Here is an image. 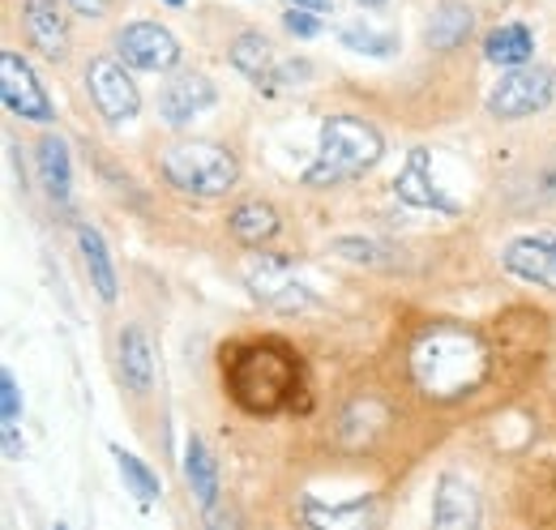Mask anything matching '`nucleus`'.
<instances>
[{
	"label": "nucleus",
	"mask_w": 556,
	"mask_h": 530,
	"mask_svg": "<svg viewBox=\"0 0 556 530\" xmlns=\"http://www.w3.org/2000/svg\"><path fill=\"white\" fill-rule=\"evenodd\" d=\"M223 386L249 415H278L300 394V355L282 338H253L223 351Z\"/></svg>",
	"instance_id": "obj_1"
},
{
	"label": "nucleus",
	"mask_w": 556,
	"mask_h": 530,
	"mask_svg": "<svg viewBox=\"0 0 556 530\" xmlns=\"http://www.w3.org/2000/svg\"><path fill=\"white\" fill-rule=\"evenodd\" d=\"M412 377L428 398H467L488 377L484 338L467 326H432L412 346Z\"/></svg>",
	"instance_id": "obj_2"
},
{
	"label": "nucleus",
	"mask_w": 556,
	"mask_h": 530,
	"mask_svg": "<svg viewBox=\"0 0 556 530\" xmlns=\"http://www.w3.org/2000/svg\"><path fill=\"white\" fill-rule=\"evenodd\" d=\"M386 154L381 132L359 116H326L321 137H317V163L304 172L308 189H326V185H343L364 176L368 167H377Z\"/></svg>",
	"instance_id": "obj_3"
},
{
	"label": "nucleus",
	"mask_w": 556,
	"mask_h": 530,
	"mask_svg": "<svg viewBox=\"0 0 556 530\" xmlns=\"http://www.w3.org/2000/svg\"><path fill=\"white\" fill-rule=\"evenodd\" d=\"M163 180L185 198H223L240 180V159L218 141H180L159 163Z\"/></svg>",
	"instance_id": "obj_4"
},
{
	"label": "nucleus",
	"mask_w": 556,
	"mask_h": 530,
	"mask_svg": "<svg viewBox=\"0 0 556 530\" xmlns=\"http://www.w3.org/2000/svg\"><path fill=\"white\" fill-rule=\"evenodd\" d=\"M556 99V73L544 65H518L501 73V81L488 94V112L496 121H527L544 112Z\"/></svg>",
	"instance_id": "obj_5"
},
{
	"label": "nucleus",
	"mask_w": 556,
	"mask_h": 530,
	"mask_svg": "<svg viewBox=\"0 0 556 530\" xmlns=\"http://www.w3.org/2000/svg\"><path fill=\"white\" fill-rule=\"evenodd\" d=\"M86 90H90V103L99 108V116H103L108 125H129V121H138L141 90H138V81L125 73L121 61H112V56L90 61V68H86Z\"/></svg>",
	"instance_id": "obj_6"
},
{
	"label": "nucleus",
	"mask_w": 556,
	"mask_h": 530,
	"mask_svg": "<svg viewBox=\"0 0 556 530\" xmlns=\"http://www.w3.org/2000/svg\"><path fill=\"white\" fill-rule=\"evenodd\" d=\"M0 99L22 121H35V125H52L56 121V108H52L48 90L39 86L30 61L22 52H13V48L0 52Z\"/></svg>",
	"instance_id": "obj_7"
},
{
	"label": "nucleus",
	"mask_w": 556,
	"mask_h": 530,
	"mask_svg": "<svg viewBox=\"0 0 556 530\" xmlns=\"http://www.w3.org/2000/svg\"><path fill=\"white\" fill-rule=\"evenodd\" d=\"M116 56L141 73H167L180 65V43L159 22H129L125 30H116Z\"/></svg>",
	"instance_id": "obj_8"
},
{
	"label": "nucleus",
	"mask_w": 556,
	"mask_h": 530,
	"mask_svg": "<svg viewBox=\"0 0 556 530\" xmlns=\"http://www.w3.org/2000/svg\"><path fill=\"white\" fill-rule=\"evenodd\" d=\"M249 291L266 304V308H275V313H304V308H313L317 304V295H313V287H304L295 274H291V262L282 257V253H270V257H262V262L249 269Z\"/></svg>",
	"instance_id": "obj_9"
},
{
	"label": "nucleus",
	"mask_w": 556,
	"mask_h": 530,
	"mask_svg": "<svg viewBox=\"0 0 556 530\" xmlns=\"http://www.w3.org/2000/svg\"><path fill=\"white\" fill-rule=\"evenodd\" d=\"M214 99H218V90H214L210 77H202V73H180V77H172V81L163 86V94H159V116H163L172 129H185V125L198 121L206 108H214Z\"/></svg>",
	"instance_id": "obj_10"
},
{
	"label": "nucleus",
	"mask_w": 556,
	"mask_h": 530,
	"mask_svg": "<svg viewBox=\"0 0 556 530\" xmlns=\"http://www.w3.org/2000/svg\"><path fill=\"white\" fill-rule=\"evenodd\" d=\"M22 17H26L30 43L48 61H65L70 56V17L61 13V0H22Z\"/></svg>",
	"instance_id": "obj_11"
},
{
	"label": "nucleus",
	"mask_w": 556,
	"mask_h": 530,
	"mask_svg": "<svg viewBox=\"0 0 556 530\" xmlns=\"http://www.w3.org/2000/svg\"><path fill=\"white\" fill-rule=\"evenodd\" d=\"M432 527L441 530H471L480 527V496L467 479L441 475L437 496H432Z\"/></svg>",
	"instance_id": "obj_12"
},
{
	"label": "nucleus",
	"mask_w": 556,
	"mask_h": 530,
	"mask_svg": "<svg viewBox=\"0 0 556 530\" xmlns=\"http://www.w3.org/2000/svg\"><path fill=\"white\" fill-rule=\"evenodd\" d=\"M501 265L514 278H522V282H535L544 291H556V244H548V240H535V236L509 240L505 253H501Z\"/></svg>",
	"instance_id": "obj_13"
},
{
	"label": "nucleus",
	"mask_w": 556,
	"mask_h": 530,
	"mask_svg": "<svg viewBox=\"0 0 556 530\" xmlns=\"http://www.w3.org/2000/svg\"><path fill=\"white\" fill-rule=\"evenodd\" d=\"M394 189H399V201H403V205H412V210L458 214V205L445 198V193L432 185V176H428V150H412V159H407V167L399 172Z\"/></svg>",
	"instance_id": "obj_14"
},
{
	"label": "nucleus",
	"mask_w": 556,
	"mask_h": 530,
	"mask_svg": "<svg viewBox=\"0 0 556 530\" xmlns=\"http://www.w3.org/2000/svg\"><path fill=\"white\" fill-rule=\"evenodd\" d=\"M35 163H39V180H43L48 198L56 201V205H65L73 193V163H70V146H65V137L43 132L39 146H35Z\"/></svg>",
	"instance_id": "obj_15"
},
{
	"label": "nucleus",
	"mask_w": 556,
	"mask_h": 530,
	"mask_svg": "<svg viewBox=\"0 0 556 530\" xmlns=\"http://www.w3.org/2000/svg\"><path fill=\"white\" fill-rule=\"evenodd\" d=\"M121 381L129 394H150L154 390V351L141 326L121 330Z\"/></svg>",
	"instance_id": "obj_16"
},
{
	"label": "nucleus",
	"mask_w": 556,
	"mask_h": 530,
	"mask_svg": "<svg viewBox=\"0 0 556 530\" xmlns=\"http://www.w3.org/2000/svg\"><path fill=\"white\" fill-rule=\"evenodd\" d=\"M77 249H81V262H86L90 287L99 291V300H103V304H116L121 282H116V265H112V253H108V240H103L90 223H81V227H77Z\"/></svg>",
	"instance_id": "obj_17"
},
{
	"label": "nucleus",
	"mask_w": 556,
	"mask_h": 530,
	"mask_svg": "<svg viewBox=\"0 0 556 530\" xmlns=\"http://www.w3.org/2000/svg\"><path fill=\"white\" fill-rule=\"evenodd\" d=\"M227 56H231V65L240 68L249 81H257V90H266L270 94V77H275V48H270V39L262 35V30H244V35H236L231 39V48H227Z\"/></svg>",
	"instance_id": "obj_18"
},
{
	"label": "nucleus",
	"mask_w": 556,
	"mask_h": 530,
	"mask_svg": "<svg viewBox=\"0 0 556 530\" xmlns=\"http://www.w3.org/2000/svg\"><path fill=\"white\" fill-rule=\"evenodd\" d=\"M227 231H231L240 244L262 249V244H270L278 231H282V218H278L275 205H266V201H244V205H236V210L227 214Z\"/></svg>",
	"instance_id": "obj_19"
},
{
	"label": "nucleus",
	"mask_w": 556,
	"mask_h": 530,
	"mask_svg": "<svg viewBox=\"0 0 556 530\" xmlns=\"http://www.w3.org/2000/svg\"><path fill=\"white\" fill-rule=\"evenodd\" d=\"M471 26H476L471 4H463V0H445V4H437V13H432V22H428L424 39H428L432 52H454V48L467 43Z\"/></svg>",
	"instance_id": "obj_20"
},
{
	"label": "nucleus",
	"mask_w": 556,
	"mask_h": 530,
	"mask_svg": "<svg viewBox=\"0 0 556 530\" xmlns=\"http://www.w3.org/2000/svg\"><path fill=\"white\" fill-rule=\"evenodd\" d=\"M185 475H189V488H193L198 505L206 514H214V505H218V463H214V454L206 450L202 437H189V445H185Z\"/></svg>",
	"instance_id": "obj_21"
},
{
	"label": "nucleus",
	"mask_w": 556,
	"mask_h": 530,
	"mask_svg": "<svg viewBox=\"0 0 556 530\" xmlns=\"http://www.w3.org/2000/svg\"><path fill=\"white\" fill-rule=\"evenodd\" d=\"M531 52H535V35H531L522 22H505V26H496V30L484 39V56L501 68L527 65Z\"/></svg>",
	"instance_id": "obj_22"
},
{
	"label": "nucleus",
	"mask_w": 556,
	"mask_h": 530,
	"mask_svg": "<svg viewBox=\"0 0 556 530\" xmlns=\"http://www.w3.org/2000/svg\"><path fill=\"white\" fill-rule=\"evenodd\" d=\"M112 458H116V466H121V479L129 483V492L138 496L141 505H154V501L163 496V483H159V475H154L150 466L141 463L138 454H129V450L112 445Z\"/></svg>",
	"instance_id": "obj_23"
},
{
	"label": "nucleus",
	"mask_w": 556,
	"mask_h": 530,
	"mask_svg": "<svg viewBox=\"0 0 556 530\" xmlns=\"http://www.w3.org/2000/svg\"><path fill=\"white\" fill-rule=\"evenodd\" d=\"M343 48L348 52H364V56H394L399 52V35H386V30H372V26H364V22H355V26H343Z\"/></svg>",
	"instance_id": "obj_24"
},
{
	"label": "nucleus",
	"mask_w": 556,
	"mask_h": 530,
	"mask_svg": "<svg viewBox=\"0 0 556 530\" xmlns=\"http://www.w3.org/2000/svg\"><path fill=\"white\" fill-rule=\"evenodd\" d=\"M330 253L351 265H394V249H390V244H381V240H359V236L334 240Z\"/></svg>",
	"instance_id": "obj_25"
},
{
	"label": "nucleus",
	"mask_w": 556,
	"mask_h": 530,
	"mask_svg": "<svg viewBox=\"0 0 556 530\" xmlns=\"http://www.w3.org/2000/svg\"><path fill=\"white\" fill-rule=\"evenodd\" d=\"M282 30H287V35H295V39H317V35H321V22H317V13H313V9L291 4V9L282 13Z\"/></svg>",
	"instance_id": "obj_26"
},
{
	"label": "nucleus",
	"mask_w": 556,
	"mask_h": 530,
	"mask_svg": "<svg viewBox=\"0 0 556 530\" xmlns=\"http://www.w3.org/2000/svg\"><path fill=\"white\" fill-rule=\"evenodd\" d=\"M0 415H4V424H17V415H22V394H17L13 373H0Z\"/></svg>",
	"instance_id": "obj_27"
},
{
	"label": "nucleus",
	"mask_w": 556,
	"mask_h": 530,
	"mask_svg": "<svg viewBox=\"0 0 556 530\" xmlns=\"http://www.w3.org/2000/svg\"><path fill=\"white\" fill-rule=\"evenodd\" d=\"M308 73H313V65H308V61H287V65H278L275 77H270V94H275V90H282V86H291V81H304Z\"/></svg>",
	"instance_id": "obj_28"
},
{
	"label": "nucleus",
	"mask_w": 556,
	"mask_h": 530,
	"mask_svg": "<svg viewBox=\"0 0 556 530\" xmlns=\"http://www.w3.org/2000/svg\"><path fill=\"white\" fill-rule=\"evenodd\" d=\"M70 4L77 17H103L112 9V0H70Z\"/></svg>",
	"instance_id": "obj_29"
},
{
	"label": "nucleus",
	"mask_w": 556,
	"mask_h": 530,
	"mask_svg": "<svg viewBox=\"0 0 556 530\" xmlns=\"http://www.w3.org/2000/svg\"><path fill=\"white\" fill-rule=\"evenodd\" d=\"M540 185H544V198L556 201V150H553V159L544 163V172H540Z\"/></svg>",
	"instance_id": "obj_30"
},
{
	"label": "nucleus",
	"mask_w": 556,
	"mask_h": 530,
	"mask_svg": "<svg viewBox=\"0 0 556 530\" xmlns=\"http://www.w3.org/2000/svg\"><path fill=\"white\" fill-rule=\"evenodd\" d=\"M287 4H300V9H313V13H330V0H287Z\"/></svg>",
	"instance_id": "obj_31"
},
{
	"label": "nucleus",
	"mask_w": 556,
	"mask_h": 530,
	"mask_svg": "<svg viewBox=\"0 0 556 530\" xmlns=\"http://www.w3.org/2000/svg\"><path fill=\"white\" fill-rule=\"evenodd\" d=\"M359 4H386V0H359Z\"/></svg>",
	"instance_id": "obj_32"
},
{
	"label": "nucleus",
	"mask_w": 556,
	"mask_h": 530,
	"mask_svg": "<svg viewBox=\"0 0 556 530\" xmlns=\"http://www.w3.org/2000/svg\"><path fill=\"white\" fill-rule=\"evenodd\" d=\"M167 4H172V9H180V4H185V0H167Z\"/></svg>",
	"instance_id": "obj_33"
},
{
	"label": "nucleus",
	"mask_w": 556,
	"mask_h": 530,
	"mask_svg": "<svg viewBox=\"0 0 556 530\" xmlns=\"http://www.w3.org/2000/svg\"><path fill=\"white\" fill-rule=\"evenodd\" d=\"M553 244H556V240H553Z\"/></svg>",
	"instance_id": "obj_34"
}]
</instances>
